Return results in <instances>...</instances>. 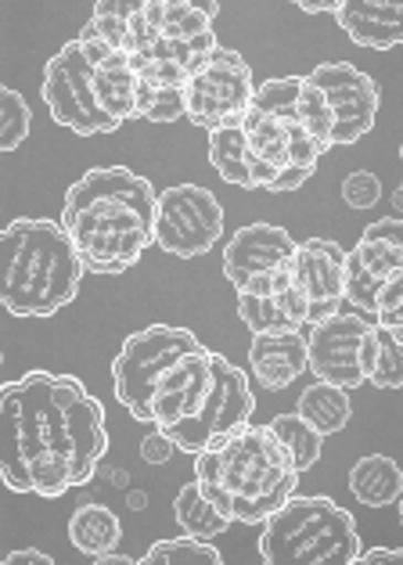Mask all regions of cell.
Here are the masks:
<instances>
[{
	"instance_id": "cell-1",
	"label": "cell",
	"mask_w": 403,
	"mask_h": 565,
	"mask_svg": "<svg viewBox=\"0 0 403 565\" xmlns=\"http://www.w3.org/2000/svg\"><path fill=\"white\" fill-rule=\"evenodd\" d=\"M4 461L0 479L11 493L62 498L87 487L108 454L102 399L73 375L25 371L0 390Z\"/></svg>"
},
{
	"instance_id": "cell-2",
	"label": "cell",
	"mask_w": 403,
	"mask_h": 565,
	"mask_svg": "<svg viewBox=\"0 0 403 565\" xmlns=\"http://www.w3.org/2000/svg\"><path fill=\"white\" fill-rule=\"evenodd\" d=\"M159 191L127 167H94L65 191L62 224L91 274H123L156 245Z\"/></svg>"
},
{
	"instance_id": "cell-3",
	"label": "cell",
	"mask_w": 403,
	"mask_h": 565,
	"mask_svg": "<svg viewBox=\"0 0 403 565\" xmlns=\"http://www.w3.org/2000/svg\"><path fill=\"white\" fill-rule=\"evenodd\" d=\"M299 468L271 425H245L194 458V479L231 522L263 526L299 490Z\"/></svg>"
},
{
	"instance_id": "cell-4",
	"label": "cell",
	"mask_w": 403,
	"mask_h": 565,
	"mask_svg": "<svg viewBox=\"0 0 403 565\" xmlns=\"http://www.w3.org/2000/svg\"><path fill=\"white\" fill-rule=\"evenodd\" d=\"M0 274L4 310L11 317H54L79 296L83 259L65 224L54 220H11L0 234Z\"/></svg>"
},
{
	"instance_id": "cell-5",
	"label": "cell",
	"mask_w": 403,
	"mask_h": 565,
	"mask_svg": "<svg viewBox=\"0 0 403 565\" xmlns=\"http://www.w3.org/2000/svg\"><path fill=\"white\" fill-rule=\"evenodd\" d=\"M360 551L353 515L331 498L291 493L259 533V558L267 565H357Z\"/></svg>"
},
{
	"instance_id": "cell-6",
	"label": "cell",
	"mask_w": 403,
	"mask_h": 565,
	"mask_svg": "<svg viewBox=\"0 0 403 565\" xmlns=\"http://www.w3.org/2000/svg\"><path fill=\"white\" fill-rule=\"evenodd\" d=\"M199 347L202 342L194 339V332L177 324H148L123 342L113 361V390L119 404L130 411V418L151 422V393H156V382L180 361V356Z\"/></svg>"
},
{
	"instance_id": "cell-7",
	"label": "cell",
	"mask_w": 403,
	"mask_h": 565,
	"mask_svg": "<svg viewBox=\"0 0 403 565\" xmlns=\"http://www.w3.org/2000/svg\"><path fill=\"white\" fill-rule=\"evenodd\" d=\"M253 411H256V396L253 385H248V375L242 367H234L224 353H216L213 379L202 396L199 415L173 425L170 439L177 444V450L199 458V454L220 447L234 433H242L245 425H253Z\"/></svg>"
},
{
	"instance_id": "cell-8",
	"label": "cell",
	"mask_w": 403,
	"mask_h": 565,
	"mask_svg": "<svg viewBox=\"0 0 403 565\" xmlns=\"http://www.w3.org/2000/svg\"><path fill=\"white\" fill-rule=\"evenodd\" d=\"M40 94H44L51 119L79 137L116 134L123 127V122H116L102 105H97L94 62L87 58V51H83L79 40H68L54 58H47L44 87H40Z\"/></svg>"
},
{
	"instance_id": "cell-9",
	"label": "cell",
	"mask_w": 403,
	"mask_h": 565,
	"mask_svg": "<svg viewBox=\"0 0 403 565\" xmlns=\"http://www.w3.org/2000/svg\"><path fill=\"white\" fill-rule=\"evenodd\" d=\"M253 68L231 47H213L188 76V116L194 127L216 130L242 122L253 105Z\"/></svg>"
},
{
	"instance_id": "cell-10",
	"label": "cell",
	"mask_w": 403,
	"mask_h": 565,
	"mask_svg": "<svg viewBox=\"0 0 403 565\" xmlns=\"http://www.w3.org/2000/svg\"><path fill=\"white\" fill-rule=\"evenodd\" d=\"M224 234V205L202 184H173L156 205V245L177 259H199Z\"/></svg>"
},
{
	"instance_id": "cell-11",
	"label": "cell",
	"mask_w": 403,
	"mask_h": 565,
	"mask_svg": "<svg viewBox=\"0 0 403 565\" xmlns=\"http://www.w3.org/2000/svg\"><path fill=\"white\" fill-rule=\"evenodd\" d=\"M403 274V216H382L364 227L360 242L346 253V310L379 321L382 288Z\"/></svg>"
},
{
	"instance_id": "cell-12",
	"label": "cell",
	"mask_w": 403,
	"mask_h": 565,
	"mask_svg": "<svg viewBox=\"0 0 403 565\" xmlns=\"http://www.w3.org/2000/svg\"><path fill=\"white\" fill-rule=\"evenodd\" d=\"M325 90L331 116H336V137L331 145H357L374 130L382 108L379 84L350 62H321L307 73Z\"/></svg>"
},
{
	"instance_id": "cell-13",
	"label": "cell",
	"mask_w": 403,
	"mask_h": 565,
	"mask_svg": "<svg viewBox=\"0 0 403 565\" xmlns=\"http://www.w3.org/2000/svg\"><path fill=\"white\" fill-rule=\"evenodd\" d=\"M371 317L357 313V310H339L325 317V321L310 324L307 335V350H310V371L321 382L342 385V390H357L364 385V364H360V353H364V339L371 332Z\"/></svg>"
},
{
	"instance_id": "cell-14",
	"label": "cell",
	"mask_w": 403,
	"mask_h": 565,
	"mask_svg": "<svg viewBox=\"0 0 403 565\" xmlns=\"http://www.w3.org/2000/svg\"><path fill=\"white\" fill-rule=\"evenodd\" d=\"M213 350H191L180 361L166 371L156 382V393H151V425H159L162 433H170L173 425L188 422L199 415L202 396L210 390L213 379Z\"/></svg>"
},
{
	"instance_id": "cell-15",
	"label": "cell",
	"mask_w": 403,
	"mask_h": 565,
	"mask_svg": "<svg viewBox=\"0 0 403 565\" xmlns=\"http://www.w3.org/2000/svg\"><path fill=\"white\" fill-rule=\"evenodd\" d=\"M299 253V242L291 238L285 227L277 224H245L242 231H234V238L224 249V278L234 285V292L277 267L291 264Z\"/></svg>"
},
{
	"instance_id": "cell-16",
	"label": "cell",
	"mask_w": 403,
	"mask_h": 565,
	"mask_svg": "<svg viewBox=\"0 0 403 565\" xmlns=\"http://www.w3.org/2000/svg\"><path fill=\"white\" fill-rule=\"evenodd\" d=\"M296 281L303 285L310 302V324L342 310L346 299V249L328 238H307L299 242V253L291 259Z\"/></svg>"
},
{
	"instance_id": "cell-17",
	"label": "cell",
	"mask_w": 403,
	"mask_h": 565,
	"mask_svg": "<svg viewBox=\"0 0 403 565\" xmlns=\"http://www.w3.org/2000/svg\"><path fill=\"white\" fill-rule=\"evenodd\" d=\"M238 317L253 335H288L310 324V302L296 281V267H277V285L267 296L238 292Z\"/></svg>"
},
{
	"instance_id": "cell-18",
	"label": "cell",
	"mask_w": 403,
	"mask_h": 565,
	"mask_svg": "<svg viewBox=\"0 0 403 565\" xmlns=\"http://www.w3.org/2000/svg\"><path fill=\"white\" fill-rule=\"evenodd\" d=\"M336 22L357 47L393 51L403 44V0H339Z\"/></svg>"
},
{
	"instance_id": "cell-19",
	"label": "cell",
	"mask_w": 403,
	"mask_h": 565,
	"mask_svg": "<svg viewBox=\"0 0 403 565\" xmlns=\"http://www.w3.org/2000/svg\"><path fill=\"white\" fill-rule=\"evenodd\" d=\"M310 367L307 339L299 332L288 335H253L248 347V371L267 393H282Z\"/></svg>"
},
{
	"instance_id": "cell-20",
	"label": "cell",
	"mask_w": 403,
	"mask_h": 565,
	"mask_svg": "<svg viewBox=\"0 0 403 565\" xmlns=\"http://www.w3.org/2000/svg\"><path fill=\"white\" fill-rule=\"evenodd\" d=\"M94 94L116 122L137 116V68L127 51H113L105 62L94 65Z\"/></svg>"
},
{
	"instance_id": "cell-21",
	"label": "cell",
	"mask_w": 403,
	"mask_h": 565,
	"mask_svg": "<svg viewBox=\"0 0 403 565\" xmlns=\"http://www.w3.org/2000/svg\"><path fill=\"white\" fill-rule=\"evenodd\" d=\"M68 541L87 558H102L108 551H116L123 541V522L113 508L105 504H79L73 515H68Z\"/></svg>"
},
{
	"instance_id": "cell-22",
	"label": "cell",
	"mask_w": 403,
	"mask_h": 565,
	"mask_svg": "<svg viewBox=\"0 0 403 565\" xmlns=\"http://www.w3.org/2000/svg\"><path fill=\"white\" fill-rule=\"evenodd\" d=\"M350 493L364 508H389L403 493V472L385 454H368L350 468Z\"/></svg>"
},
{
	"instance_id": "cell-23",
	"label": "cell",
	"mask_w": 403,
	"mask_h": 565,
	"mask_svg": "<svg viewBox=\"0 0 403 565\" xmlns=\"http://www.w3.org/2000/svg\"><path fill=\"white\" fill-rule=\"evenodd\" d=\"M364 379L374 390H403V335L374 321L364 339Z\"/></svg>"
},
{
	"instance_id": "cell-24",
	"label": "cell",
	"mask_w": 403,
	"mask_h": 565,
	"mask_svg": "<svg viewBox=\"0 0 403 565\" xmlns=\"http://www.w3.org/2000/svg\"><path fill=\"white\" fill-rule=\"evenodd\" d=\"M296 411H299V415L307 418L321 436L342 433L346 425H350V418H353L350 390H342V385H331V382H321V379H317V382L310 385V390H303Z\"/></svg>"
},
{
	"instance_id": "cell-25",
	"label": "cell",
	"mask_w": 403,
	"mask_h": 565,
	"mask_svg": "<svg viewBox=\"0 0 403 565\" xmlns=\"http://www.w3.org/2000/svg\"><path fill=\"white\" fill-rule=\"evenodd\" d=\"M173 519L180 522V526H184V533L202 536V541H216V536H224L231 530V519L220 512V508L210 498H205L202 487H199V479L177 490Z\"/></svg>"
},
{
	"instance_id": "cell-26",
	"label": "cell",
	"mask_w": 403,
	"mask_h": 565,
	"mask_svg": "<svg viewBox=\"0 0 403 565\" xmlns=\"http://www.w3.org/2000/svg\"><path fill=\"white\" fill-rule=\"evenodd\" d=\"M210 167L224 177L227 184L242 188V191H256L253 173H248V145H245L242 122L210 130Z\"/></svg>"
},
{
	"instance_id": "cell-27",
	"label": "cell",
	"mask_w": 403,
	"mask_h": 565,
	"mask_svg": "<svg viewBox=\"0 0 403 565\" xmlns=\"http://www.w3.org/2000/svg\"><path fill=\"white\" fill-rule=\"evenodd\" d=\"M242 130H245V145H248V156L253 159L267 162V167L277 173L291 162L288 159V122L248 108L245 119H242Z\"/></svg>"
},
{
	"instance_id": "cell-28",
	"label": "cell",
	"mask_w": 403,
	"mask_h": 565,
	"mask_svg": "<svg viewBox=\"0 0 403 565\" xmlns=\"http://www.w3.org/2000/svg\"><path fill=\"white\" fill-rule=\"evenodd\" d=\"M180 116H188V84L137 76V119L177 122Z\"/></svg>"
},
{
	"instance_id": "cell-29",
	"label": "cell",
	"mask_w": 403,
	"mask_h": 565,
	"mask_svg": "<svg viewBox=\"0 0 403 565\" xmlns=\"http://www.w3.org/2000/svg\"><path fill=\"white\" fill-rule=\"evenodd\" d=\"M274 436L282 439V447L288 450V458L296 461L299 472H310V468L321 461V447H325V436L314 429V425L299 415V411H291V415H277L271 422Z\"/></svg>"
},
{
	"instance_id": "cell-30",
	"label": "cell",
	"mask_w": 403,
	"mask_h": 565,
	"mask_svg": "<svg viewBox=\"0 0 403 565\" xmlns=\"http://www.w3.org/2000/svg\"><path fill=\"white\" fill-rule=\"evenodd\" d=\"M141 565H220L224 555L213 547V541L202 536H170V541H156L141 558Z\"/></svg>"
},
{
	"instance_id": "cell-31",
	"label": "cell",
	"mask_w": 403,
	"mask_h": 565,
	"mask_svg": "<svg viewBox=\"0 0 403 565\" xmlns=\"http://www.w3.org/2000/svg\"><path fill=\"white\" fill-rule=\"evenodd\" d=\"M299 90H303V76H274V79H263L253 90V105L256 113L263 116H274L282 122H291L299 116Z\"/></svg>"
},
{
	"instance_id": "cell-32",
	"label": "cell",
	"mask_w": 403,
	"mask_h": 565,
	"mask_svg": "<svg viewBox=\"0 0 403 565\" xmlns=\"http://www.w3.org/2000/svg\"><path fill=\"white\" fill-rule=\"evenodd\" d=\"M145 4L148 0H94V15L91 22L97 25V33H102L113 47H127V33H130V22L137 15H145Z\"/></svg>"
},
{
	"instance_id": "cell-33",
	"label": "cell",
	"mask_w": 403,
	"mask_h": 565,
	"mask_svg": "<svg viewBox=\"0 0 403 565\" xmlns=\"http://www.w3.org/2000/svg\"><path fill=\"white\" fill-rule=\"evenodd\" d=\"M303 127H307L317 141H321V148L328 151L331 148V137H336V116H331L328 108V98L325 90L314 84L310 76H303V90H299V116H296Z\"/></svg>"
},
{
	"instance_id": "cell-34",
	"label": "cell",
	"mask_w": 403,
	"mask_h": 565,
	"mask_svg": "<svg viewBox=\"0 0 403 565\" xmlns=\"http://www.w3.org/2000/svg\"><path fill=\"white\" fill-rule=\"evenodd\" d=\"M33 130L30 105L15 87H0V148L15 151Z\"/></svg>"
},
{
	"instance_id": "cell-35",
	"label": "cell",
	"mask_w": 403,
	"mask_h": 565,
	"mask_svg": "<svg viewBox=\"0 0 403 565\" xmlns=\"http://www.w3.org/2000/svg\"><path fill=\"white\" fill-rule=\"evenodd\" d=\"M382 199V181L371 170H357L342 181V202L353 210H371Z\"/></svg>"
},
{
	"instance_id": "cell-36",
	"label": "cell",
	"mask_w": 403,
	"mask_h": 565,
	"mask_svg": "<svg viewBox=\"0 0 403 565\" xmlns=\"http://www.w3.org/2000/svg\"><path fill=\"white\" fill-rule=\"evenodd\" d=\"M379 324L393 328V332L403 335V274H396V278L382 288V296H379Z\"/></svg>"
},
{
	"instance_id": "cell-37",
	"label": "cell",
	"mask_w": 403,
	"mask_h": 565,
	"mask_svg": "<svg viewBox=\"0 0 403 565\" xmlns=\"http://www.w3.org/2000/svg\"><path fill=\"white\" fill-rule=\"evenodd\" d=\"M173 450H177V444L170 439V433H162L159 425H156V433H148L145 439H141V458L148 461V465H166L173 458Z\"/></svg>"
},
{
	"instance_id": "cell-38",
	"label": "cell",
	"mask_w": 403,
	"mask_h": 565,
	"mask_svg": "<svg viewBox=\"0 0 403 565\" xmlns=\"http://www.w3.org/2000/svg\"><path fill=\"white\" fill-rule=\"evenodd\" d=\"M79 44H83V51H87V58L97 65V62H105L108 58V54H113V51H119V47H113V44H108V40L102 36V33H97V25L94 22H87V25H83V30H79Z\"/></svg>"
},
{
	"instance_id": "cell-39",
	"label": "cell",
	"mask_w": 403,
	"mask_h": 565,
	"mask_svg": "<svg viewBox=\"0 0 403 565\" xmlns=\"http://www.w3.org/2000/svg\"><path fill=\"white\" fill-rule=\"evenodd\" d=\"M310 177H314V170H307V167H285L267 184V191H271V195H288V191H299L303 184L310 181Z\"/></svg>"
},
{
	"instance_id": "cell-40",
	"label": "cell",
	"mask_w": 403,
	"mask_h": 565,
	"mask_svg": "<svg viewBox=\"0 0 403 565\" xmlns=\"http://www.w3.org/2000/svg\"><path fill=\"white\" fill-rule=\"evenodd\" d=\"M360 565H403V547H371L360 551Z\"/></svg>"
},
{
	"instance_id": "cell-41",
	"label": "cell",
	"mask_w": 403,
	"mask_h": 565,
	"mask_svg": "<svg viewBox=\"0 0 403 565\" xmlns=\"http://www.w3.org/2000/svg\"><path fill=\"white\" fill-rule=\"evenodd\" d=\"M4 565H54V558L36 547H22V551H8Z\"/></svg>"
},
{
	"instance_id": "cell-42",
	"label": "cell",
	"mask_w": 403,
	"mask_h": 565,
	"mask_svg": "<svg viewBox=\"0 0 403 565\" xmlns=\"http://www.w3.org/2000/svg\"><path fill=\"white\" fill-rule=\"evenodd\" d=\"M299 11H307V15H325V11H331L336 15V8H339V0H291Z\"/></svg>"
},
{
	"instance_id": "cell-43",
	"label": "cell",
	"mask_w": 403,
	"mask_h": 565,
	"mask_svg": "<svg viewBox=\"0 0 403 565\" xmlns=\"http://www.w3.org/2000/svg\"><path fill=\"white\" fill-rule=\"evenodd\" d=\"M97 565H137V558H130V555H123V551H108V555H102V558H94Z\"/></svg>"
},
{
	"instance_id": "cell-44",
	"label": "cell",
	"mask_w": 403,
	"mask_h": 565,
	"mask_svg": "<svg viewBox=\"0 0 403 565\" xmlns=\"http://www.w3.org/2000/svg\"><path fill=\"white\" fill-rule=\"evenodd\" d=\"M184 4H191V8H202L205 15H220V0H184Z\"/></svg>"
},
{
	"instance_id": "cell-45",
	"label": "cell",
	"mask_w": 403,
	"mask_h": 565,
	"mask_svg": "<svg viewBox=\"0 0 403 565\" xmlns=\"http://www.w3.org/2000/svg\"><path fill=\"white\" fill-rule=\"evenodd\" d=\"M145 504H148V498H145L141 490H130V493H127V508H130V512H141Z\"/></svg>"
},
{
	"instance_id": "cell-46",
	"label": "cell",
	"mask_w": 403,
	"mask_h": 565,
	"mask_svg": "<svg viewBox=\"0 0 403 565\" xmlns=\"http://www.w3.org/2000/svg\"><path fill=\"white\" fill-rule=\"evenodd\" d=\"M108 479H113L116 487H127V482H130V476H127V472H116V468H113V472H108Z\"/></svg>"
},
{
	"instance_id": "cell-47",
	"label": "cell",
	"mask_w": 403,
	"mask_h": 565,
	"mask_svg": "<svg viewBox=\"0 0 403 565\" xmlns=\"http://www.w3.org/2000/svg\"><path fill=\"white\" fill-rule=\"evenodd\" d=\"M393 205H396V210L403 213V184L396 188V195H393Z\"/></svg>"
},
{
	"instance_id": "cell-48",
	"label": "cell",
	"mask_w": 403,
	"mask_h": 565,
	"mask_svg": "<svg viewBox=\"0 0 403 565\" xmlns=\"http://www.w3.org/2000/svg\"><path fill=\"white\" fill-rule=\"evenodd\" d=\"M396 512H400V526H403V493H400V501H396Z\"/></svg>"
},
{
	"instance_id": "cell-49",
	"label": "cell",
	"mask_w": 403,
	"mask_h": 565,
	"mask_svg": "<svg viewBox=\"0 0 403 565\" xmlns=\"http://www.w3.org/2000/svg\"><path fill=\"white\" fill-rule=\"evenodd\" d=\"M400 159H403V145H400Z\"/></svg>"
}]
</instances>
